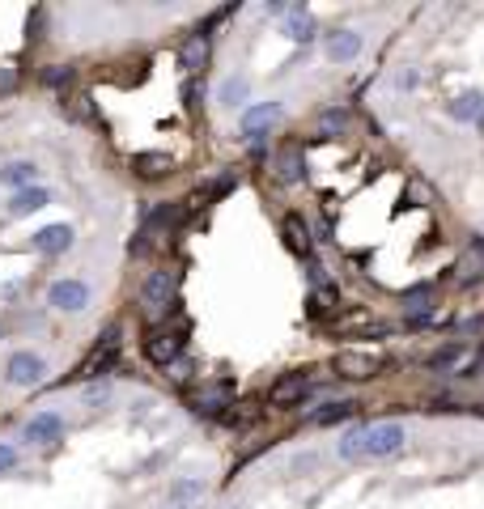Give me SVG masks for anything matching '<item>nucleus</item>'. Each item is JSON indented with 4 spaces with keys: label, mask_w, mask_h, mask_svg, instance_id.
<instances>
[{
    "label": "nucleus",
    "mask_w": 484,
    "mask_h": 509,
    "mask_svg": "<svg viewBox=\"0 0 484 509\" xmlns=\"http://www.w3.org/2000/svg\"><path fill=\"white\" fill-rule=\"evenodd\" d=\"M404 442H408V433H404V424H396V421L357 424V429H348V433L340 437L335 454H340L345 463L391 459V454H399V450H404Z\"/></svg>",
    "instance_id": "obj_1"
},
{
    "label": "nucleus",
    "mask_w": 484,
    "mask_h": 509,
    "mask_svg": "<svg viewBox=\"0 0 484 509\" xmlns=\"http://www.w3.org/2000/svg\"><path fill=\"white\" fill-rule=\"evenodd\" d=\"M115 365H119V327H107L98 336V348L81 361V378H86V382H98V378H107Z\"/></svg>",
    "instance_id": "obj_2"
},
{
    "label": "nucleus",
    "mask_w": 484,
    "mask_h": 509,
    "mask_svg": "<svg viewBox=\"0 0 484 509\" xmlns=\"http://www.w3.org/2000/svg\"><path fill=\"white\" fill-rule=\"evenodd\" d=\"M174 293H179V272H170V268L149 272V276H145V285H140V301H145V310H149V314L170 310Z\"/></svg>",
    "instance_id": "obj_3"
},
{
    "label": "nucleus",
    "mask_w": 484,
    "mask_h": 509,
    "mask_svg": "<svg viewBox=\"0 0 484 509\" xmlns=\"http://www.w3.org/2000/svg\"><path fill=\"white\" fill-rule=\"evenodd\" d=\"M47 306L60 314H81L89 306V285L77 280V276H64V280H56L47 289Z\"/></svg>",
    "instance_id": "obj_4"
},
{
    "label": "nucleus",
    "mask_w": 484,
    "mask_h": 509,
    "mask_svg": "<svg viewBox=\"0 0 484 509\" xmlns=\"http://www.w3.org/2000/svg\"><path fill=\"white\" fill-rule=\"evenodd\" d=\"M281 119V102H251L247 111H242V119H238V132H242V140H268V127Z\"/></svg>",
    "instance_id": "obj_5"
},
{
    "label": "nucleus",
    "mask_w": 484,
    "mask_h": 509,
    "mask_svg": "<svg viewBox=\"0 0 484 509\" xmlns=\"http://www.w3.org/2000/svg\"><path fill=\"white\" fill-rule=\"evenodd\" d=\"M145 357L166 370L174 357H183V331H174V327H153L149 336H145Z\"/></svg>",
    "instance_id": "obj_6"
},
{
    "label": "nucleus",
    "mask_w": 484,
    "mask_h": 509,
    "mask_svg": "<svg viewBox=\"0 0 484 509\" xmlns=\"http://www.w3.org/2000/svg\"><path fill=\"white\" fill-rule=\"evenodd\" d=\"M361 51H366V35L361 30H332L323 38V56L332 64H353Z\"/></svg>",
    "instance_id": "obj_7"
},
{
    "label": "nucleus",
    "mask_w": 484,
    "mask_h": 509,
    "mask_svg": "<svg viewBox=\"0 0 484 509\" xmlns=\"http://www.w3.org/2000/svg\"><path fill=\"white\" fill-rule=\"evenodd\" d=\"M5 378L13 386H38L47 378V361L38 357V352H13L9 365H5Z\"/></svg>",
    "instance_id": "obj_8"
},
{
    "label": "nucleus",
    "mask_w": 484,
    "mask_h": 509,
    "mask_svg": "<svg viewBox=\"0 0 484 509\" xmlns=\"http://www.w3.org/2000/svg\"><path fill=\"white\" fill-rule=\"evenodd\" d=\"M230 399H234V382H209L200 386V391H191V412H200V416H212V412L230 408Z\"/></svg>",
    "instance_id": "obj_9"
},
{
    "label": "nucleus",
    "mask_w": 484,
    "mask_h": 509,
    "mask_svg": "<svg viewBox=\"0 0 484 509\" xmlns=\"http://www.w3.org/2000/svg\"><path fill=\"white\" fill-rule=\"evenodd\" d=\"M60 437H64L60 412H38V416H30V424H26V442H35V446H56Z\"/></svg>",
    "instance_id": "obj_10"
},
{
    "label": "nucleus",
    "mask_w": 484,
    "mask_h": 509,
    "mask_svg": "<svg viewBox=\"0 0 484 509\" xmlns=\"http://www.w3.org/2000/svg\"><path fill=\"white\" fill-rule=\"evenodd\" d=\"M30 247L38 250V255H64V250L73 247V225H43L35 238H30Z\"/></svg>",
    "instance_id": "obj_11"
},
{
    "label": "nucleus",
    "mask_w": 484,
    "mask_h": 509,
    "mask_svg": "<svg viewBox=\"0 0 484 509\" xmlns=\"http://www.w3.org/2000/svg\"><path fill=\"white\" fill-rule=\"evenodd\" d=\"M306 391H311V378L306 373H285L281 382L273 386V408H293V403H302L306 399Z\"/></svg>",
    "instance_id": "obj_12"
},
{
    "label": "nucleus",
    "mask_w": 484,
    "mask_h": 509,
    "mask_svg": "<svg viewBox=\"0 0 484 509\" xmlns=\"http://www.w3.org/2000/svg\"><path fill=\"white\" fill-rule=\"evenodd\" d=\"M378 365H383V361L370 357V352H340V357L332 361V370L340 373V378H374Z\"/></svg>",
    "instance_id": "obj_13"
},
{
    "label": "nucleus",
    "mask_w": 484,
    "mask_h": 509,
    "mask_svg": "<svg viewBox=\"0 0 484 509\" xmlns=\"http://www.w3.org/2000/svg\"><path fill=\"white\" fill-rule=\"evenodd\" d=\"M0 187L9 191H26V187H38V166L17 158V162H5L0 166Z\"/></svg>",
    "instance_id": "obj_14"
},
{
    "label": "nucleus",
    "mask_w": 484,
    "mask_h": 509,
    "mask_svg": "<svg viewBox=\"0 0 484 509\" xmlns=\"http://www.w3.org/2000/svg\"><path fill=\"white\" fill-rule=\"evenodd\" d=\"M281 30H285V38H293V43H311V38L319 35V25H314V17L306 13V5H289Z\"/></svg>",
    "instance_id": "obj_15"
},
{
    "label": "nucleus",
    "mask_w": 484,
    "mask_h": 509,
    "mask_svg": "<svg viewBox=\"0 0 484 509\" xmlns=\"http://www.w3.org/2000/svg\"><path fill=\"white\" fill-rule=\"evenodd\" d=\"M179 64H183L191 76L204 73V64H209V35H204V30H200V35H187V43L179 47Z\"/></svg>",
    "instance_id": "obj_16"
},
{
    "label": "nucleus",
    "mask_w": 484,
    "mask_h": 509,
    "mask_svg": "<svg viewBox=\"0 0 484 509\" xmlns=\"http://www.w3.org/2000/svg\"><path fill=\"white\" fill-rule=\"evenodd\" d=\"M276 178L281 183H302L306 178V153H302V145H285L281 149V158H276Z\"/></svg>",
    "instance_id": "obj_17"
},
{
    "label": "nucleus",
    "mask_w": 484,
    "mask_h": 509,
    "mask_svg": "<svg viewBox=\"0 0 484 509\" xmlns=\"http://www.w3.org/2000/svg\"><path fill=\"white\" fill-rule=\"evenodd\" d=\"M47 204H51V191H47V187H26V191H13L9 217H30V212L47 209Z\"/></svg>",
    "instance_id": "obj_18"
},
{
    "label": "nucleus",
    "mask_w": 484,
    "mask_h": 509,
    "mask_svg": "<svg viewBox=\"0 0 484 509\" xmlns=\"http://www.w3.org/2000/svg\"><path fill=\"white\" fill-rule=\"evenodd\" d=\"M204 493H209V484L191 475V480H174V484H170V493H166V501H170L174 509H187V505H196V501L204 497Z\"/></svg>",
    "instance_id": "obj_19"
},
{
    "label": "nucleus",
    "mask_w": 484,
    "mask_h": 509,
    "mask_svg": "<svg viewBox=\"0 0 484 509\" xmlns=\"http://www.w3.org/2000/svg\"><path fill=\"white\" fill-rule=\"evenodd\" d=\"M447 111H450V119H459V124H476L484 111V94L480 89H468V94H459V98L450 102Z\"/></svg>",
    "instance_id": "obj_20"
},
{
    "label": "nucleus",
    "mask_w": 484,
    "mask_h": 509,
    "mask_svg": "<svg viewBox=\"0 0 484 509\" xmlns=\"http://www.w3.org/2000/svg\"><path fill=\"white\" fill-rule=\"evenodd\" d=\"M132 170L145 174V178H161V174L174 170V158L170 153H137V158H132Z\"/></svg>",
    "instance_id": "obj_21"
},
{
    "label": "nucleus",
    "mask_w": 484,
    "mask_h": 509,
    "mask_svg": "<svg viewBox=\"0 0 484 509\" xmlns=\"http://www.w3.org/2000/svg\"><path fill=\"white\" fill-rule=\"evenodd\" d=\"M247 94H251L247 76H242V73H234V76H225V81H221V89H217V102L234 111V107H242V102H247Z\"/></svg>",
    "instance_id": "obj_22"
},
{
    "label": "nucleus",
    "mask_w": 484,
    "mask_h": 509,
    "mask_svg": "<svg viewBox=\"0 0 484 509\" xmlns=\"http://www.w3.org/2000/svg\"><path fill=\"white\" fill-rule=\"evenodd\" d=\"M285 247L293 250V255H311V229L302 225V217H285Z\"/></svg>",
    "instance_id": "obj_23"
},
{
    "label": "nucleus",
    "mask_w": 484,
    "mask_h": 509,
    "mask_svg": "<svg viewBox=\"0 0 484 509\" xmlns=\"http://www.w3.org/2000/svg\"><path fill=\"white\" fill-rule=\"evenodd\" d=\"M353 416H357V403H348V399H340V403H327V408H319V412H314V416H311V421L327 429V424L353 421Z\"/></svg>",
    "instance_id": "obj_24"
},
{
    "label": "nucleus",
    "mask_w": 484,
    "mask_h": 509,
    "mask_svg": "<svg viewBox=\"0 0 484 509\" xmlns=\"http://www.w3.org/2000/svg\"><path fill=\"white\" fill-rule=\"evenodd\" d=\"M81 403H86V408H107V403H111V382H107V378L86 382L81 386Z\"/></svg>",
    "instance_id": "obj_25"
},
{
    "label": "nucleus",
    "mask_w": 484,
    "mask_h": 509,
    "mask_svg": "<svg viewBox=\"0 0 484 509\" xmlns=\"http://www.w3.org/2000/svg\"><path fill=\"white\" fill-rule=\"evenodd\" d=\"M68 81H73V68H64V64H51L47 73H43V86H51V89L68 86Z\"/></svg>",
    "instance_id": "obj_26"
},
{
    "label": "nucleus",
    "mask_w": 484,
    "mask_h": 509,
    "mask_svg": "<svg viewBox=\"0 0 484 509\" xmlns=\"http://www.w3.org/2000/svg\"><path fill=\"white\" fill-rule=\"evenodd\" d=\"M459 357H463V344H450V348H442V352L429 357V370H442V365H450V361H459Z\"/></svg>",
    "instance_id": "obj_27"
},
{
    "label": "nucleus",
    "mask_w": 484,
    "mask_h": 509,
    "mask_svg": "<svg viewBox=\"0 0 484 509\" xmlns=\"http://www.w3.org/2000/svg\"><path fill=\"white\" fill-rule=\"evenodd\" d=\"M17 467V446H9V442H0V475L13 472Z\"/></svg>",
    "instance_id": "obj_28"
},
{
    "label": "nucleus",
    "mask_w": 484,
    "mask_h": 509,
    "mask_svg": "<svg viewBox=\"0 0 484 509\" xmlns=\"http://www.w3.org/2000/svg\"><path fill=\"white\" fill-rule=\"evenodd\" d=\"M187 373H191V361H183V357H174L170 365H166V378H174V382H183Z\"/></svg>",
    "instance_id": "obj_29"
},
{
    "label": "nucleus",
    "mask_w": 484,
    "mask_h": 509,
    "mask_svg": "<svg viewBox=\"0 0 484 509\" xmlns=\"http://www.w3.org/2000/svg\"><path fill=\"white\" fill-rule=\"evenodd\" d=\"M319 127H323V132H340V127H345V111H327L319 119Z\"/></svg>",
    "instance_id": "obj_30"
},
{
    "label": "nucleus",
    "mask_w": 484,
    "mask_h": 509,
    "mask_svg": "<svg viewBox=\"0 0 484 509\" xmlns=\"http://www.w3.org/2000/svg\"><path fill=\"white\" fill-rule=\"evenodd\" d=\"M429 319H434V314H429V310H412V314H408V327H425V323H429Z\"/></svg>",
    "instance_id": "obj_31"
},
{
    "label": "nucleus",
    "mask_w": 484,
    "mask_h": 509,
    "mask_svg": "<svg viewBox=\"0 0 484 509\" xmlns=\"http://www.w3.org/2000/svg\"><path fill=\"white\" fill-rule=\"evenodd\" d=\"M399 86L412 89V86H417V73H412V68H408V73H399Z\"/></svg>",
    "instance_id": "obj_32"
},
{
    "label": "nucleus",
    "mask_w": 484,
    "mask_h": 509,
    "mask_svg": "<svg viewBox=\"0 0 484 509\" xmlns=\"http://www.w3.org/2000/svg\"><path fill=\"white\" fill-rule=\"evenodd\" d=\"M13 81H17V76H13V68H5V73H0V89H13Z\"/></svg>",
    "instance_id": "obj_33"
},
{
    "label": "nucleus",
    "mask_w": 484,
    "mask_h": 509,
    "mask_svg": "<svg viewBox=\"0 0 484 509\" xmlns=\"http://www.w3.org/2000/svg\"><path fill=\"white\" fill-rule=\"evenodd\" d=\"M476 127H480V137H484V111H480V119H476Z\"/></svg>",
    "instance_id": "obj_34"
}]
</instances>
